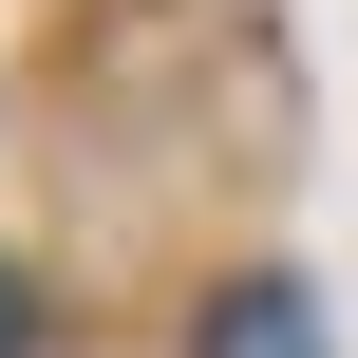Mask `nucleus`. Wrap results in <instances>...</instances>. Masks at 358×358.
Masks as SVG:
<instances>
[{"label": "nucleus", "instance_id": "1", "mask_svg": "<svg viewBox=\"0 0 358 358\" xmlns=\"http://www.w3.org/2000/svg\"><path fill=\"white\" fill-rule=\"evenodd\" d=\"M208 358H321V302L302 283H227L208 302Z\"/></svg>", "mask_w": 358, "mask_h": 358}, {"label": "nucleus", "instance_id": "2", "mask_svg": "<svg viewBox=\"0 0 358 358\" xmlns=\"http://www.w3.org/2000/svg\"><path fill=\"white\" fill-rule=\"evenodd\" d=\"M19 340H38V302H19V264H0V358H19Z\"/></svg>", "mask_w": 358, "mask_h": 358}]
</instances>
